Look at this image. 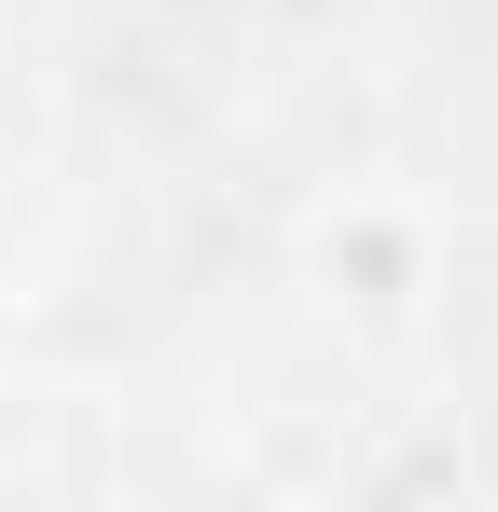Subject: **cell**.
Wrapping results in <instances>:
<instances>
[]
</instances>
